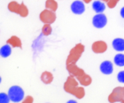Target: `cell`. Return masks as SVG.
Here are the masks:
<instances>
[{
	"label": "cell",
	"mask_w": 124,
	"mask_h": 103,
	"mask_svg": "<svg viewBox=\"0 0 124 103\" xmlns=\"http://www.w3.org/2000/svg\"><path fill=\"white\" fill-rule=\"evenodd\" d=\"M79 81L73 75L67 77L64 84V90L66 93L72 94L78 100L83 99L85 95V91L83 87L79 86Z\"/></svg>",
	"instance_id": "cell-1"
},
{
	"label": "cell",
	"mask_w": 124,
	"mask_h": 103,
	"mask_svg": "<svg viewBox=\"0 0 124 103\" xmlns=\"http://www.w3.org/2000/svg\"><path fill=\"white\" fill-rule=\"evenodd\" d=\"M67 70L69 74L74 76L83 86H89L92 83L91 77L84 70L78 67L76 63L67 64Z\"/></svg>",
	"instance_id": "cell-2"
},
{
	"label": "cell",
	"mask_w": 124,
	"mask_h": 103,
	"mask_svg": "<svg viewBox=\"0 0 124 103\" xmlns=\"http://www.w3.org/2000/svg\"><path fill=\"white\" fill-rule=\"evenodd\" d=\"M85 47L83 44H75V46L73 47L71 51L69 52V54L67 58V62L66 64H71V63H76V62L79 60V59L81 58L82 54L83 53Z\"/></svg>",
	"instance_id": "cell-3"
},
{
	"label": "cell",
	"mask_w": 124,
	"mask_h": 103,
	"mask_svg": "<svg viewBox=\"0 0 124 103\" xmlns=\"http://www.w3.org/2000/svg\"><path fill=\"white\" fill-rule=\"evenodd\" d=\"M8 10L13 13L19 14L21 17H27L29 15V9L26 5H24V3L19 4L16 1H11L8 4Z\"/></svg>",
	"instance_id": "cell-4"
},
{
	"label": "cell",
	"mask_w": 124,
	"mask_h": 103,
	"mask_svg": "<svg viewBox=\"0 0 124 103\" xmlns=\"http://www.w3.org/2000/svg\"><path fill=\"white\" fill-rule=\"evenodd\" d=\"M8 95L13 102H21L24 100V91L18 85H13L8 90Z\"/></svg>",
	"instance_id": "cell-5"
},
{
	"label": "cell",
	"mask_w": 124,
	"mask_h": 103,
	"mask_svg": "<svg viewBox=\"0 0 124 103\" xmlns=\"http://www.w3.org/2000/svg\"><path fill=\"white\" fill-rule=\"evenodd\" d=\"M108 101L111 103H124V86H118L114 88L108 96Z\"/></svg>",
	"instance_id": "cell-6"
},
{
	"label": "cell",
	"mask_w": 124,
	"mask_h": 103,
	"mask_svg": "<svg viewBox=\"0 0 124 103\" xmlns=\"http://www.w3.org/2000/svg\"><path fill=\"white\" fill-rule=\"evenodd\" d=\"M39 18H40V21L42 22H44V24H52L56 21V13L53 11L48 10V9H45L40 13L39 15Z\"/></svg>",
	"instance_id": "cell-7"
},
{
	"label": "cell",
	"mask_w": 124,
	"mask_h": 103,
	"mask_svg": "<svg viewBox=\"0 0 124 103\" xmlns=\"http://www.w3.org/2000/svg\"><path fill=\"white\" fill-rule=\"evenodd\" d=\"M93 26L97 28H102L107 24V18L103 13H97L92 19Z\"/></svg>",
	"instance_id": "cell-8"
},
{
	"label": "cell",
	"mask_w": 124,
	"mask_h": 103,
	"mask_svg": "<svg viewBox=\"0 0 124 103\" xmlns=\"http://www.w3.org/2000/svg\"><path fill=\"white\" fill-rule=\"evenodd\" d=\"M83 1L81 0H75L71 5V11L75 14H82L85 11V5L83 4Z\"/></svg>",
	"instance_id": "cell-9"
},
{
	"label": "cell",
	"mask_w": 124,
	"mask_h": 103,
	"mask_svg": "<svg viewBox=\"0 0 124 103\" xmlns=\"http://www.w3.org/2000/svg\"><path fill=\"white\" fill-rule=\"evenodd\" d=\"M91 49L95 53H103L107 50V44L106 42L101 41V40L96 41L92 44Z\"/></svg>",
	"instance_id": "cell-10"
},
{
	"label": "cell",
	"mask_w": 124,
	"mask_h": 103,
	"mask_svg": "<svg viewBox=\"0 0 124 103\" xmlns=\"http://www.w3.org/2000/svg\"><path fill=\"white\" fill-rule=\"evenodd\" d=\"M99 69L104 75H111L114 71V65L109 60H105L100 64Z\"/></svg>",
	"instance_id": "cell-11"
},
{
	"label": "cell",
	"mask_w": 124,
	"mask_h": 103,
	"mask_svg": "<svg viewBox=\"0 0 124 103\" xmlns=\"http://www.w3.org/2000/svg\"><path fill=\"white\" fill-rule=\"evenodd\" d=\"M92 8L97 13H101L106 9V5L102 0H95L92 3Z\"/></svg>",
	"instance_id": "cell-12"
},
{
	"label": "cell",
	"mask_w": 124,
	"mask_h": 103,
	"mask_svg": "<svg viewBox=\"0 0 124 103\" xmlns=\"http://www.w3.org/2000/svg\"><path fill=\"white\" fill-rule=\"evenodd\" d=\"M6 44H10L11 46L13 47V48H17V47H20V48H21V47H22V43H21V40L20 39V37H18L17 36H11L10 38L6 41Z\"/></svg>",
	"instance_id": "cell-13"
},
{
	"label": "cell",
	"mask_w": 124,
	"mask_h": 103,
	"mask_svg": "<svg viewBox=\"0 0 124 103\" xmlns=\"http://www.w3.org/2000/svg\"><path fill=\"white\" fill-rule=\"evenodd\" d=\"M113 48L117 52L124 51V39L122 38H115L112 43Z\"/></svg>",
	"instance_id": "cell-14"
},
{
	"label": "cell",
	"mask_w": 124,
	"mask_h": 103,
	"mask_svg": "<svg viewBox=\"0 0 124 103\" xmlns=\"http://www.w3.org/2000/svg\"><path fill=\"white\" fill-rule=\"evenodd\" d=\"M41 80L45 85H50L53 81V76L49 71H44L41 75Z\"/></svg>",
	"instance_id": "cell-15"
},
{
	"label": "cell",
	"mask_w": 124,
	"mask_h": 103,
	"mask_svg": "<svg viewBox=\"0 0 124 103\" xmlns=\"http://www.w3.org/2000/svg\"><path fill=\"white\" fill-rule=\"evenodd\" d=\"M11 53H12V46H11L10 44H6L1 47L0 54H1L2 58H7V57L10 56Z\"/></svg>",
	"instance_id": "cell-16"
},
{
	"label": "cell",
	"mask_w": 124,
	"mask_h": 103,
	"mask_svg": "<svg viewBox=\"0 0 124 103\" xmlns=\"http://www.w3.org/2000/svg\"><path fill=\"white\" fill-rule=\"evenodd\" d=\"M58 7H59L58 3L55 0H46V2H45V8L46 9L53 11V12H56Z\"/></svg>",
	"instance_id": "cell-17"
},
{
	"label": "cell",
	"mask_w": 124,
	"mask_h": 103,
	"mask_svg": "<svg viewBox=\"0 0 124 103\" xmlns=\"http://www.w3.org/2000/svg\"><path fill=\"white\" fill-rule=\"evenodd\" d=\"M114 64L118 67H123L124 66V54L118 53L114 58Z\"/></svg>",
	"instance_id": "cell-18"
},
{
	"label": "cell",
	"mask_w": 124,
	"mask_h": 103,
	"mask_svg": "<svg viewBox=\"0 0 124 103\" xmlns=\"http://www.w3.org/2000/svg\"><path fill=\"white\" fill-rule=\"evenodd\" d=\"M52 32V26L51 24H44L43 26V28H42V34L45 36H50Z\"/></svg>",
	"instance_id": "cell-19"
},
{
	"label": "cell",
	"mask_w": 124,
	"mask_h": 103,
	"mask_svg": "<svg viewBox=\"0 0 124 103\" xmlns=\"http://www.w3.org/2000/svg\"><path fill=\"white\" fill-rule=\"evenodd\" d=\"M11 101L10 97L8 95V93H0V103H9V101Z\"/></svg>",
	"instance_id": "cell-20"
},
{
	"label": "cell",
	"mask_w": 124,
	"mask_h": 103,
	"mask_svg": "<svg viewBox=\"0 0 124 103\" xmlns=\"http://www.w3.org/2000/svg\"><path fill=\"white\" fill-rule=\"evenodd\" d=\"M119 1L120 0H109L108 2H107V6L109 8H114Z\"/></svg>",
	"instance_id": "cell-21"
},
{
	"label": "cell",
	"mask_w": 124,
	"mask_h": 103,
	"mask_svg": "<svg viewBox=\"0 0 124 103\" xmlns=\"http://www.w3.org/2000/svg\"><path fill=\"white\" fill-rule=\"evenodd\" d=\"M117 79L120 83H124V70L120 71L117 75Z\"/></svg>",
	"instance_id": "cell-22"
},
{
	"label": "cell",
	"mask_w": 124,
	"mask_h": 103,
	"mask_svg": "<svg viewBox=\"0 0 124 103\" xmlns=\"http://www.w3.org/2000/svg\"><path fill=\"white\" fill-rule=\"evenodd\" d=\"M34 101V99L32 98V96H27L26 98L24 99L23 100V101L22 102L23 103H32Z\"/></svg>",
	"instance_id": "cell-23"
},
{
	"label": "cell",
	"mask_w": 124,
	"mask_h": 103,
	"mask_svg": "<svg viewBox=\"0 0 124 103\" xmlns=\"http://www.w3.org/2000/svg\"><path fill=\"white\" fill-rule=\"evenodd\" d=\"M120 13H121V16H122V18L124 19V7H122V9H121V12H120Z\"/></svg>",
	"instance_id": "cell-24"
},
{
	"label": "cell",
	"mask_w": 124,
	"mask_h": 103,
	"mask_svg": "<svg viewBox=\"0 0 124 103\" xmlns=\"http://www.w3.org/2000/svg\"><path fill=\"white\" fill-rule=\"evenodd\" d=\"M83 1L85 3V4H89V3H91L92 0H83Z\"/></svg>",
	"instance_id": "cell-25"
},
{
	"label": "cell",
	"mask_w": 124,
	"mask_h": 103,
	"mask_svg": "<svg viewBox=\"0 0 124 103\" xmlns=\"http://www.w3.org/2000/svg\"><path fill=\"white\" fill-rule=\"evenodd\" d=\"M102 1H104V2H106V3H107V2L109 1V0H102Z\"/></svg>",
	"instance_id": "cell-26"
}]
</instances>
